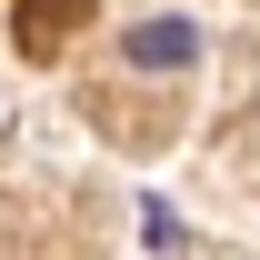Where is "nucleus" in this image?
Here are the masks:
<instances>
[{
    "label": "nucleus",
    "instance_id": "f03ea898",
    "mask_svg": "<svg viewBox=\"0 0 260 260\" xmlns=\"http://www.w3.org/2000/svg\"><path fill=\"white\" fill-rule=\"evenodd\" d=\"M80 10H90V0H20V40H30V50H60Z\"/></svg>",
    "mask_w": 260,
    "mask_h": 260
},
{
    "label": "nucleus",
    "instance_id": "f257e3e1",
    "mask_svg": "<svg viewBox=\"0 0 260 260\" xmlns=\"http://www.w3.org/2000/svg\"><path fill=\"white\" fill-rule=\"evenodd\" d=\"M190 50H200V30H190V20H140V30L120 40V60H130V70H180Z\"/></svg>",
    "mask_w": 260,
    "mask_h": 260
}]
</instances>
